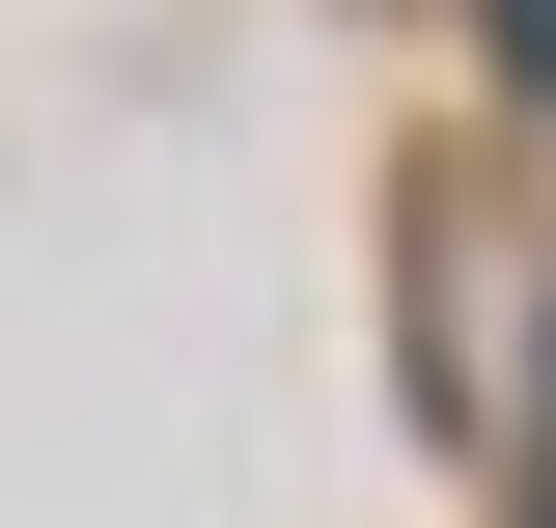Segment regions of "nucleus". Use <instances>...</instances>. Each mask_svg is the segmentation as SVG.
I'll use <instances>...</instances> for the list:
<instances>
[{
	"label": "nucleus",
	"mask_w": 556,
	"mask_h": 528,
	"mask_svg": "<svg viewBox=\"0 0 556 528\" xmlns=\"http://www.w3.org/2000/svg\"><path fill=\"white\" fill-rule=\"evenodd\" d=\"M501 56H529V84H556V0H501Z\"/></svg>",
	"instance_id": "f257e3e1"
}]
</instances>
